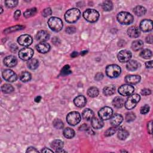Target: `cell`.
Here are the masks:
<instances>
[{"label": "cell", "mask_w": 153, "mask_h": 153, "mask_svg": "<svg viewBox=\"0 0 153 153\" xmlns=\"http://www.w3.org/2000/svg\"><path fill=\"white\" fill-rule=\"evenodd\" d=\"M81 15L80 11L77 8H71L68 10L65 14V19L68 23H75L77 21Z\"/></svg>", "instance_id": "obj_1"}, {"label": "cell", "mask_w": 153, "mask_h": 153, "mask_svg": "<svg viewBox=\"0 0 153 153\" xmlns=\"http://www.w3.org/2000/svg\"><path fill=\"white\" fill-rule=\"evenodd\" d=\"M117 19L120 24L128 25L133 23L134 18L130 13L126 12H122L117 15Z\"/></svg>", "instance_id": "obj_2"}, {"label": "cell", "mask_w": 153, "mask_h": 153, "mask_svg": "<svg viewBox=\"0 0 153 153\" xmlns=\"http://www.w3.org/2000/svg\"><path fill=\"white\" fill-rule=\"evenodd\" d=\"M83 17L87 21L91 23H94L99 19V13L95 9L88 8L84 12Z\"/></svg>", "instance_id": "obj_3"}, {"label": "cell", "mask_w": 153, "mask_h": 153, "mask_svg": "<svg viewBox=\"0 0 153 153\" xmlns=\"http://www.w3.org/2000/svg\"><path fill=\"white\" fill-rule=\"evenodd\" d=\"M48 25L49 28L54 32H59L63 28L62 20L56 17H50L48 20Z\"/></svg>", "instance_id": "obj_4"}, {"label": "cell", "mask_w": 153, "mask_h": 153, "mask_svg": "<svg viewBox=\"0 0 153 153\" xmlns=\"http://www.w3.org/2000/svg\"><path fill=\"white\" fill-rule=\"evenodd\" d=\"M140 100V96L138 94H132L129 96L124 104L125 107L127 110H132Z\"/></svg>", "instance_id": "obj_5"}, {"label": "cell", "mask_w": 153, "mask_h": 153, "mask_svg": "<svg viewBox=\"0 0 153 153\" xmlns=\"http://www.w3.org/2000/svg\"><path fill=\"white\" fill-rule=\"evenodd\" d=\"M121 68L117 65H110L106 68V74L110 78H117L121 74Z\"/></svg>", "instance_id": "obj_6"}, {"label": "cell", "mask_w": 153, "mask_h": 153, "mask_svg": "<svg viewBox=\"0 0 153 153\" xmlns=\"http://www.w3.org/2000/svg\"><path fill=\"white\" fill-rule=\"evenodd\" d=\"M81 120V115L76 111H72L67 116V123L72 126L78 124Z\"/></svg>", "instance_id": "obj_7"}, {"label": "cell", "mask_w": 153, "mask_h": 153, "mask_svg": "<svg viewBox=\"0 0 153 153\" xmlns=\"http://www.w3.org/2000/svg\"><path fill=\"white\" fill-rule=\"evenodd\" d=\"M34 50L31 48H23L19 52V57L23 61H29L34 55Z\"/></svg>", "instance_id": "obj_8"}, {"label": "cell", "mask_w": 153, "mask_h": 153, "mask_svg": "<svg viewBox=\"0 0 153 153\" xmlns=\"http://www.w3.org/2000/svg\"><path fill=\"white\" fill-rule=\"evenodd\" d=\"M113 109L110 107L105 106L101 108L98 112V115H99L101 119L102 120H108L110 119L113 115Z\"/></svg>", "instance_id": "obj_9"}, {"label": "cell", "mask_w": 153, "mask_h": 153, "mask_svg": "<svg viewBox=\"0 0 153 153\" xmlns=\"http://www.w3.org/2000/svg\"><path fill=\"white\" fill-rule=\"evenodd\" d=\"M3 79L10 83H13L17 80V74L12 70H6L3 72L2 74Z\"/></svg>", "instance_id": "obj_10"}, {"label": "cell", "mask_w": 153, "mask_h": 153, "mask_svg": "<svg viewBox=\"0 0 153 153\" xmlns=\"http://www.w3.org/2000/svg\"><path fill=\"white\" fill-rule=\"evenodd\" d=\"M135 88L129 84H123L120 86L118 89V93L120 95L127 96H130L134 92Z\"/></svg>", "instance_id": "obj_11"}, {"label": "cell", "mask_w": 153, "mask_h": 153, "mask_svg": "<svg viewBox=\"0 0 153 153\" xmlns=\"http://www.w3.org/2000/svg\"><path fill=\"white\" fill-rule=\"evenodd\" d=\"M132 54L130 51L127 50H123L120 51L117 54L118 60L122 63L129 62L132 58Z\"/></svg>", "instance_id": "obj_12"}, {"label": "cell", "mask_w": 153, "mask_h": 153, "mask_svg": "<svg viewBox=\"0 0 153 153\" xmlns=\"http://www.w3.org/2000/svg\"><path fill=\"white\" fill-rule=\"evenodd\" d=\"M17 42L18 43H19L20 45L27 47L32 45V38L29 35H22L18 38Z\"/></svg>", "instance_id": "obj_13"}, {"label": "cell", "mask_w": 153, "mask_h": 153, "mask_svg": "<svg viewBox=\"0 0 153 153\" xmlns=\"http://www.w3.org/2000/svg\"><path fill=\"white\" fill-rule=\"evenodd\" d=\"M140 29L142 31L147 32L152 31V22L151 20L144 19L141 21L140 24Z\"/></svg>", "instance_id": "obj_14"}, {"label": "cell", "mask_w": 153, "mask_h": 153, "mask_svg": "<svg viewBox=\"0 0 153 153\" xmlns=\"http://www.w3.org/2000/svg\"><path fill=\"white\" fill-rule=\"evenodd\" d=\"M37 50L42 54L48 53L50 50V46L46 42H41L36 46Z\"/></svg>", "instance_id": "obj_15"}, {"label": "cell", "mask_w": 153, "mask_h": 153, "mask_svg": "<svg viewBox=\"0 0 153 153\" xmlns=\"http://www.w3.org/2000/svg\"><path fill=\"white\" fill-rule=\"evenodd\" d=\"M123 121V117L121 114H115L110 118V123L114 127H118Z\"/></svg>", "instance_id": "obj_16"}, {"label": "cell", "mask_w": 153, "mask_h": 153, "mask_svg": "<svg viewBox=\"0 0 153 153\" xmlns=\"http://www.w3.org/2000/svg\"><path fill=\"white\" fill-rule=\"evenodd\" d=\"M140 34V29L136 26H130L127 29V35L132 38H136L139 37Z\"/></svg>", "instance_id": "obj_17"}, {"label": "cell", "mask_w": 153, "mask_h": 153, "mask_svg": "<svg viewBox=\"0 0 153 153\" xmlns=\"http://www.w3.org/2000/svg\"><path fill=\"white\" fill-rule=\"evenodd\" d=\"M4 63L8 67H14L17 63V59L14 56H8L4 58Z\"/></svg>", "instance_id": "obj_18"}, {"label": "cell", "mask_w": 153, "mask_h": 153, "mask_svg": "<svg viewBox=\"0 0 153 153\" xmlns=\"http://www.w3.org/2000/svg\"><path fill=\"white\" fill-rule=\"evenodd\" d=\"M125 81L129 84H136L140 81L141 78L138 75H128L125 77Z\"/></svg>", "instance_id": "obj_19"}, {"label": "cell", "mask_w": 153, "mask_h": 153, "mask_svg": "<svg viewBox=\"0 0 153 153\" xmlns=\"http://www.w3.org/2000/svg\"><path fill=\"white\" fill-rule=\"evenodd\" d=\"M50 38V35L46 31H39L36 34V39L41 42H45Z\"/></svg>", "instance_id": "obj_20"}, {"label": "cell", "mask_w": 153, "mask_h": 153, "mask_svg": "<svg viewBox=\"0 0 153 153\" xmlns=\"http://www.w3.org/2000/svg\"><path fill=\"white\" fill-rule=\"evenodd\" d=\"M74 103L76 106L79 108H83L86 105L87 103V99L84 96L80 95L76 96L74 99Z\"/></svg>", "instance_id": "obj_21"}, {"label": "cell", "mask_w": 153, "mask_h": 153, "mask_svg": "<svg viewBox=\"0 0 153 153\" xmlns=\"http://www.w3.org/2000/svg\"><path fill=\"white\" fill-rule=\"evenodd\" d=\"M140 67V64L135 60H131L127 62L126 68L129 71H134L138 70Z\"/></svg>", "instance_id": "obj_22"}, {"label": "cell", "mask_w": 153, "mask_h": 153, "mask_svg": "<svg viewBox=\"0 0 153 153\" xmlns=\"http://www.w3.org/2000/svg\"><path fill=\"white\" fill-rule=\"evenodd\" d=\"M91 124L92 126L95 129H101L102 127H103L104 123L102 121V119H99V118H93L92 119V121H91Z\"/></svg>", "instance_id": "obj_23"}, {"label": "cell", "mask_w": 153, "mask_h": 153, "mask_svg": "<svg viewBox=\"0 0 153 153\" xmlns=\"http://www.w3.org/2000/svg\"><path fill=\"white\" fill-rule=\"evenodd\" d=\"M82 117L84 120L89 121L92 120L94 117V113L93 111L89 108H86L82 113Z\"/></svg>", "instance_id": "obj_24"}, {"label": "cell", "mask_w": 153, "mask_h": 153, "mask_svg": "<svg viewBox=\"0 0 153 153\" xmlns=\"http://www.w3.org/2000/svg\"><path fill=\"white\" fill-rule=\"evenodd\" d=\"M124 104H125L124 100L123 99L122 97H120V96H117L114 98V99L112 102L113 105L117 108H122L124 105Z\"/></svg>", "instance_id": "obj_25"}, {"label": "cell", "mask_w": 153, "mask_h": 153, "mask_svg": "<svg viewBox=\"0 0 153 153\" xmlns=\"http://www.w3.org/2000/svg\"><path fill=\"white\" fill-rule=\"evenodd\" d=\"M50 146L52 148L57 151L61 149H63V147L64 146V143L61 140L56 139L51 142Z\"/></svg>", "instance_id": "obj_26"}, {"label": "cell", "mask_w": 153, "mask_h": 153, "mask_svg": "<svg viewBox=\"0 0 153 153\" xmlns=\"http://www.w3.org/2000/svg\"><path fill=\"white\" fill-rule=\"evenodd\" d=\"M144 47V42L143 41L140 40H137L132 42V46H131V47H132V50L135 51H137L142 49Z\"/></svg>", "instance_id": "obj_27"}, {"label": "cell", "mask_w": 153, "mask_h": 153, "mask_svg": "<svg viewBox=\"0 0 153 153\" xmlns=\"http://www.w3.org/2000/svg\"><path fill=\"white\" fill-rule=\"evenodd\" d=\"M115 87L114 86L111 85L105 87L103 89V93L106 96H111L115 93Z\"/></svg>", "instance_id": "obj_28"}, {"label": "cell", "mask_w": 153, "mask_h": 153, "mask_svg": "<svg viewBox=\"0 0 153 153\" xmlns=\"http://www.w3.org/2000/svg\"><path fill=\"white\" fill-rule=\"evenodd\" d=\"M134 12L137 16H143L147 13V10L143 6H138L134 8Z\"/></svg>", "instance_id": "obj_29"}, {"label": "cell", "mask_w": 153, "mask_h": 153, "mask_svg": "<svg viewBox=\"0 0 153 153\" xmlns=\"http://www.w3.org/2000/svg\"><path fill=\"white\" fill-rule=\"evenodd\" d=\"M129 136V133L125 129H118L117 132V137L119 139L124 140Z\"/></svg>", "instance_id": "obj_30"}, {"label": "cell", "mask_w": 153, "mask_h": 153, "mask_svg": "<svg viewBox=\"0 0 153 153\" xmlns=\"http://www.w3.org/2000/svg\"><path fill=\"white\" fill-rule=\"evenodd\" d=\"M38 65L39 62L36 59H31L27 63V66L28 68H29L31 70H36L38 67Z\"/></svg>", "instance_id": "obj_31"}, {"label": "cell", "mask_w": 153, "mask_h": 153, "mask_svg": "<svg viewBox=\"0 0 153 153\" xmlns=\"http://www.w3.org/2000/svg\"><path fill=\"white\" fill-rule=\"evenodd\" d=\"M63 134L64 136L67 139H72L75 136V132L73 129L70 127L65 128L63 130Z\"/></svg>", "instance_id": "obj_32"}, {"label": "cell", "mask_w": 153, "mask_h": 153, "mask_svg": "<svg viewBox=\"0 0 153 153\" xmlns=\"http://www.w3.org/2000/svg\"><path fill=\"white\" fill-rule=\"evenodd\" d=\"M87 95L90 97H97L99 93V89L96 87H91L87 90Z\"/></svg>", "instance_id": "obj_33"}, {"label": "cell", "mask_w": 153, "mask_h": 153, "mask_svg": "<svg viewBox=\"0 0 153 153\" xmlns=\"http://www.w3.org/2000/svg\"><path fill=\"white\" fill-rule=\"evenodd\" d=\"M14 87L9 84H4L1 87V90L5 94H10L14 91Z\"/></svg>", "instance_id": "obj_34"}, {"label": "cell", "mask_w": 153, "mask_h": 153, "mask_svg": "<svg viewBox=\"0 0 153 153\" xmlns=\"http://www.w3.org/2000/svg\"><path fill=\"white\" fill-rule=\"evenodd\" d=\"M32 76L31 74L26 71L22 72L20 75V79L22 81H23L24 83H26L29 81L31 80Z\"/></svg>", "instance_id": "obj_35"}, {"label": "cell", "mask_w": 153, "mask_h": 153, "mask_svg": "<svg viewBox=\"0 0 153 153\" xmlns=\"http://www.w3.org/2000/svg\"><path fill=\"white\" fill-rule=\"evenodd\" d=\"M102 8L105 12H110V11H111L113 8V3L111 1H105L103 2L102 4Z\"/></svg>", "instance_id": "obj_36"}, {"label": "cell", "mask_w": 153, "mask_h": 153, "mask_svg": "<svg viewBox=\"0 0 153 153\" xmlns=\"http://www.w3.org/2000/svg\"><path fill=\"white\" fill-rule=\"evenodd\" d=\"M37 12V10L36 8H32L30 9L26 10L24 13V16L26 18H29L32 16H34Z\"/></svg>", "instance_id": "obj_37"}, {"label": "cell", "mask_w": 153, "mask_h": 153, "mask_svg": "<svg viewBox=\"0 0 153 153\" xmlns=\"http://www.w3.org/2000/svg\"><path fill=\"white\" fill-rule=\"evenodd\" d=\"M140 56L145 59H150L152 56V51L149 49H144L140 53Z\"/></svg>", "instance_id": "obj_38"}, {"label": "cell", "mask_w": 153, "mask_h": 153, "mask_svg": "<svg viewBox=\"0 0 153 153\" xmlns=\"http://www.w3.org/2000/svg\"><path fill=\"white\" fill-rule=\"evenodd\" d=\"M117 131H118V127L113 126L112 127L109 128L108 129H107L105 131V136H106V137L113 136V135H114L117 132Z\"/></svg>", "instance_id": "obj_39"}, {"label": "cell", "mask_w": 153, "mask_h": 153, "mask_svg": "<svg viewBox=\"0 0 153 153\" xmlns=\"http://www.w3.org/2000/svg\"><path fill=\"white\" fill-rule=\"evenodd\" d=\"M136 119V115L133 112H128L125 115V120L128 123L132 122Z\"/></svg>", "instance_id": "obj_40"}, {"label": "cell", "mask_w": 153, "mask_h": 153, "mask_svg": "<svg viewBox=\"0 0 153 153\" xmlns=\"http://www.w3.org/2000/svg\"><path fill=\"white\" fill-rule=\"evenodd\" d=\"M53 126L57 129H62L64 127L63 122L60 119H55L53 122Z\"/></svg>", "instance_id": "obj_41"}, {"label": "cell", "mask_w": 153, "mask_h": 153, "mask_svg": "<svg viewBox=\"0 0 153 153\" xmlns=\"http://www.w3.org/2000/svg\"><path fill=\"white\" fill-rule=\"evenodd\" d=\"M24 28H25L24 26H21V25L12 26V27H10V28H8L6 29L4 31V33H6V34H9V33H10V32H14V31H19V30H20V29H24Z\"/></svg>", "instance_id": "obj_42"}, {"label": "cell", "mask_w": 153, "mask_h": 153, "mask_svg": "<svg viewBox=\"0 0 153 153\" xmlns=\"http://www.w3.org/2000/svg\"><path fill=\"white\" fill-rule=\"evenodd\" d=\"M18 3V1L16 0H8L5 1V4L8 8H14L17 6Z\"/></svg>", "instance_id": "obj_43"}, {"label": "cell", "mask_w": 153, "mask_h": 153, "mask_svg": "<svg viewBox=\"0 0 153 153\" xmlns=\"http://www.w3.org/2000/svg\"><path fill=\"white\" fill-rule=\"evenodd\" d=\"M72 73V71L70 70V65H67L63 67L61 71V75H68Z\"/></svg>", "instance_id": "obj_44"}, {"label": "cell", "mask_w": 153, "mask_h": 153, "mask_svg": "<svg viewBox=\"0 0 153 153\" xmlns=\"http://www.w3.org/2000/svg\"><path fill=\"white\" fill-rule=\"evenodd\" d=\"M150 111V106L148 105H145L143 106H142L140 109V112L142 114H146Z\"/></svg>", "instance_id": "obj_45"}, {"label": "cell", "mask_w": 153, "mask_h": 153, "mask_svg": "<svg viewBox=\"0 0 153 153\" xmlns=\"http://www.w3.org/2000/svg\"><path fill=\"white\" fill-rule=\"evenodd\" d=\"M51 13H52V11H51V8H46L42 11V15L44 17H47L48 16L51 15Z\"/></svg>", "instance_id": "obj_46"}, {"label": "cell", "mask_w": 153, "mask_h": 153, "mask_svg": "<svg viewBox=\"0 0 153 153\" xmlns=\"http://www.w3.org/2000/svg\"><path fill=\"white\" fill-rule=\"evenodd\" d=\"M76 28L74 26H68L67 29H66V32L68 34H73L74 33H75L76 32Z\"/></svg>", "instance_id": "obj_47"}, {"label": "cell", "mask_w": 153, "mask_h": 153, "mask_svg": "<svg viewBox=\"0 0 153 153\" xmlns=\"http://www.w3.org/2000/svg\"><path fill=\"white\" fill-rule=\"evenodd\" d=\"M104 78V75L101 72H98L95 75V79L97 81H101Z\"/></svg>", "instance_id": "obj_48"}, {"label": "cell", "mask_w": 153, "mask_h": 153, "mask_svg": "<svg viewBox=\"0 0 153 153\" xmlns=\"http://www.w3.org/2000/svg\"><path fill=\"white\" fill-rule=\"evenodd\" d=\"M140 93L142 95H144V96H148L150 95L151 93V90L148 89H144L141 90Z\"/></svg>", "instance_id": "obj_49"}, {"label": "cell", "mask_w": 153, "mask_h": 153, "mask_svg": "<svg viewBox=\"0 0 153 153\" xmlns=\"http://www.w3.org/2000/svg\"><path fill=\"white\" fill-rule=\"evenodd\" d=\"M26 152H38V151L34 147H28L26 151Z\"/></svg>", "instance_id": "obj_50"}, {"label": "cell", "mask_w": 153, "mask_h": 153, "mask_svg": "<svg viewBox=\"0 0 153 153\" xmlns=\"http://www.w3.org/2000/svg\"><path fill=\"white\" fill-rule=\"evenodd\" d=\"M147 129H148V132L150 134H152V121H150L147 124Z\"/></svg>", "instance_id": "obj_51"}, {"label": "cell", "mask_w": 153, "mask_h": 153, "mask_svg": "<svg viewBox=\"0 0 153 153\" xmlns=\"http://www.w3.org/2000/svg\"><path fill=\"white\" fill-rule=\"evenodd\" d=\"M152 38H153V37L152 35H149L148 37H147L146 38V41L147 43L148 44H152Z\"/></svg>", "instance_id": "obj_52"}, {"label": "cell", "mask_w": 153, "mask_h": 153, "mask_svg": "<svg viewBox=\"0 0 153 153\" xmlns=\"http://www.w3.org/2000/svg\"><path fill=\"white\" fill-rule=\"evenodd\" d=\"M20 10H16V12H15V14H14V18L15 19H19V17H20Z\"/></svg>", "instance_id": "obj_53"}, {"label": "cell", "mask_w": 153, "mask_h": 153, "mask_svg": "<svg viewBox=\"0 0 153 153\" xmlns=\"http://www.w3.org/2000/svg\"><path fill=\"white\" fill-rule=\"evenodd\" d=\"M145 67L147 68H152V61H150L145 63Z\"/></svg>", "instance_id": "obj_54"}, {"label": "cell", "mask_w": 153, "mask_h": 153, "mask_svg": "<svg viewBox=\"0 0 153 153\" xmlns=\"http://www.w3.org/2000/svg\"><path fill=\"white\" fill-rule=\"evenodd\" d=\"M89 129L88 126L86 124H83V125H81L80 127H79V130H87V129Z\"/></svg>", "instance_id": "obj_55"}, {"label": "cell", "mask_w": 153, "mask_h": 153, "mask_svg": "<svg viewBox=\"0 0 153 153\" xmlns=\"http://www.w3.org/2000/svg\"><path fill=\"white\" fill-rule=\"evenodd\" d=\"M53 152V151L51 150H49L48 148H45L41 150V152Z\"/></svg>", "instance_id": "obj_56"}, {"label": "cell", "mask_w": 153, "mask_h": 153, "mask_svg": "<svg viewBox=\"0 0 153 153\" xmlns=\"http://www.w3.org/2000/svg\"><path fill=\"white\" fill-rule=\"evenodd\" d=\"M41 100V96H37L35 98V102L37 103H39Z\"/></svg>", "instance_id": "obj_57"}, {"label": "cell", "mask_w": 153, "mask_h": 153, "mask_svg": "<svg viewBox=\"0 0 153 153\" xmlns=\"http://www.w3.org/2000/svg\"><path fill=\"white\" fill-rule=\"evenodd\" d=\"M78 56V53L76 51H74L73 53H72V54H71V56L72 58H75Z\"/></svg>", "instance_id": "obj_58"}, {"label": "cell", "mask_w": 153, "mask_h": 153, "mask_svg": "<svg viewBox=\"0 0 153 153\" xmlns=\"http://www.w3.org/2000/svg\"><path fill=\"white\" fill-rule=\"evenodd\" d=\"M87 52H88V51H87V50H84V51H82L81 52L80 54H81V56H84L85 54H86L87 53Z\"/></svg>", "instance_id": "obj_59"}, {"label": "cell", "mask_w": 153, "mask_h": 153, "mask_svg": "<svg viewBox=\"0 0 153 153\" xmlns=\"http://www.w3.org/2000/svg\"><path fill=\"white\" fill-rule=\"evenodd\" d=\"M56 152H67L66 151H65V150H63L62 149H61V150H57L56 151Z\"/></svg>", "instance_id": "obj_60"}, {"label": "cell", "mask_w": 153, "mask_h": 153, "mask_svg": "<svg viewBox=\"0 0 153 153\" xmlns=\"http://www.w3.org/2000/svg\"><path fill=\"white\" fill-rule=\"evenodd\" d=\"M1 13H3V8H2V7H1Z\"/></svg>", "instance_id": "obj_61"}]
</instances>
